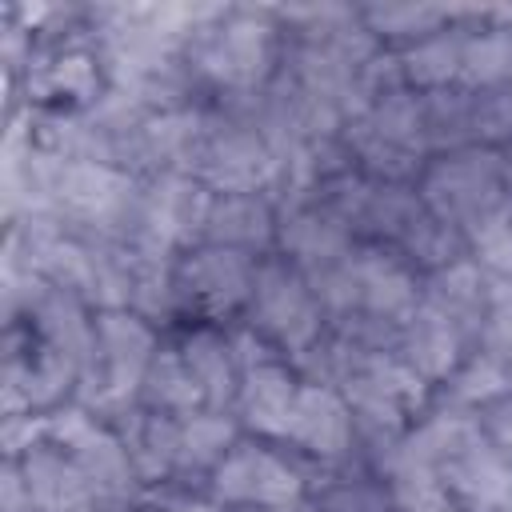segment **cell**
Instances as JSON below:
<instances>
[{
	"instance_id": "ba28073f",
	"label": "cell",
	"mask_w": 512,
	"mask_h": 512,
	"mask_svg": "<svg viewBox=\"0 0 512 512\" xmlns=\"http://www.w3.org/2000/svg\"><path fill=\"white\" fill-rule=\"evenodd\" d=\"M352 436H356V416H352L344 392H336L332 384H320V380L300 384L288 440L320 460H340L352 448Z\"/></svg>"
},
{
	"instance_id": "5b68a950",
	"label": "cell",
	"mask_w": 512,
	"mask_h": 512,
	"mask_svg": "<svg viewBox=\"0 0 512 512\" xmlns=\"http://www.w3.org/2000/svg\"><path fill=\"white\" fill-rule=\"evenodd\" d=\"M212 496L232 508H288L300 496V476L276 452L236 440L212 468Z\"/></svg>"
},
{
	"instance_id": "2e32d148",
	"label": "cell",
	"mask_w": 512,
	"mask_h": 512,
	"mask_svg": "<svg viewBox=\"0 0 512 512\" xmlns=\"http://www.w3.org/2000/svg\"><path fill=\"white\" fill-rule=\"evenodd\" d=\"M460 64H464V36L432 32L408 48L404 80L424 88V92H440V88H448V80L460 76Z\"/></svg>"
},
{
	"instance_id": "7c38bea8",
	"label": "cell",
	"mask_w": 512,
	"mask_h": 512,
	"mask_svg": "<svg viewBox=\"0 0 512 512\" xmlns=\"http://www.w3.org/2000/svg\"><path fill=\"white\" fill-rule=\"evenodd\" d=\"M180 356H184V364H188V372L204 396V408L220 412L224 404L236 400L244 360L236 356V344L228 336H220L212 324H200L180 340Z\"/></svg>"
},
{
	"instance_id": "7402d4cb",
	"label": "cell",
	"mask_w": 512,
	"mask_h": 512,
	"mask_svg": "<svg viewBox=\"0 0 512 512\" xmlns=\"http://www.w3.org/2000/svg\"><path fill=\"white\" fill-rule=\"evenodd\" d=\"M488 332H492V340L504 348V356L512 352V296H500V300H492V308H488Z\"/></svg>"
},
{
	"instance_id": "d6986e66",
	"label": "cell",
	"mask_w": 512,
	"mask_h": 512,
	"mask_svg": "<svg viewBox=\"0 0 512 512\" xmlns=\"http://www.w3.org/2000/svg\"><path fill=\"white\" fill-rule=\"evenodd\" d=\"M472 136L484 140V148H496L500 140L512 136V92L508 88H488L472 96Z\"/></svg>"
},
{
	"instance_id": "3957f363",
	"label": "cell",
	"mask_w": 512,
	"mask_h": 512,
	"mask_svg": "<svg viewBox=\"0 0 512 512\" xmlns=\"http://www.w3.org/2000/svg\"><path fill=\"white\" fill-rule=\"evenodd\" d=\"M96 320V344L84 376L96 368V400L104 404H124L148 376L156 348V336L140 312L128 308H104Z\"/></svg>"
},
{
	"instance_id": "4fadbf2b",
	"label": "cell",
	"mask_w": 512,
	"mask_h": 512,
	"mask_svg": "<svg viewBox=\"0 0 512 512\" xmlns=\"http://www.w3.org/2000/svg\"><path fill=\"white\" fill-rule=\"evenodd\" d=\"M276 216L260 192H220L212 196L208 220H204V244L236 248V252H256L276 236Z\"/></svg>"
},
{
	"instance_id": "5bb4252c",
	"label": "cell",
	"mask_w": 512,
	"mask_h": 512,
	"mask_svg": "<svg viewBox=\"0 0 512 512\" xmlns=\"http://www.w3.org/2000/svg\"><path fill=\"white\" fill-rule=\"evenodd\" d=\"M280 248H284V260H292L296 268H312V272H324L332 264H340L348 256V224L336 220L328 208H300L292 212L280 228Z\"/></svg>"
},
{
	"instance_id": "277c9868",
	"label": "cell",
	"mask_w": 512,
	"mask_h": 512,
	"mask_svg": "<svg viewBox=\"0 0 512 512\" xmlns=\"http://www.w3.org/2000/svg\"><path fill=\"white\" fill-rule=\"evenodd\" d=\"M252 284H256V260L248 252L220 248V244L192 248L172 268V300H180L184 308H196L204 316H224V312L248 304Z\"/></svg>"
},
{
	"instance_id": "52a82bcc",
	"label": "cell",
	"mask_w": 512,
	"mask_h": 512,
	"mask_svg": "<svg viewBox=\"0 0 512 512\" xmlns=\"http://www.w3.org/2000/svg\"><path fill=\"white\" fill-rule=\"evenodd\" d=\"M16 468L24 476V488L36 512H96L100 508L92 480L52 436L24 448L16 456Z\"/></svg>"
},
{
	"instance_id": "ac0fdd59",
	"label": "cell",
	"mask_w": 512,
	"mask_h": 512,
	"mask_svg": "<svg viewBox=\"0 0 512 512\" xmlns=\"http://www.w3.org/2000/svg\"><path fill=\"white\" fill-rule=\"evenodd\" d=\"M232 444H236V428L220 412L200 408V412L180 416V464L184 468L188 464L192 468H216Z\"/></svg>"
},
{
	"instance_id": "e0dca14e",
	"label": "cell",
	"mask_w": 512,
	"mask_h": 512,
	"mask_svg": "<svg viewBox=\"0 0 512 512\" xmlns=\"http://www.w3.org/2000/svg\"><path fill=\"white\" fill-rule=\"evenodd\" d=\"M460 80L488 92L512 84V28H488L476 36H464V64Z\"/></svg>"
},
{
	"instance_id": "8fae6325",
	"label": "cell",
	"mask_w": 512,
	"mask_h": 512,
	"mask_svg": "<svg viewBox=\"0 0 512 512\" xmlns=\"http://www.w3.org/2000/svg\"><path fill=\"white\" fill-rule=\"evenodd\" d=\"M352 276H356V300L364 316L376 320H408L420 304L416 296V280L408 272V264L400 256L388 252H356L352 256Z\"/></svg>"
},
{
	"instance_id": "44dd1931",
	"label": "cell",
	"mask_w": 512,
	"mask_h": 512,
	"mask_svg": "<svg viewBox=\"0 0 512 512\" xmlns=\"http://www.w3.org/2000/svg\"><path fill=\"white\" fill-rule=\"evenodd\" d=\"M472 420H476L484 444L512 464V388H504L500 396L476 404V416Z\"/></svg>"
},
{
	"instance_id": "9a60e30c",
	"label": "cell",
	"mask_w": 512,
	"mask_h": 512,
	"mask_svg": "<svg viewBox=\"0 0 512 512\" xmlns=\"http://www.w3.org/2000/svg\"><path fill=\"white\" fill-rule=\"evenodd\" d=\"M140 396L152 412H168V416H188L204 408V396L180 356V348H160L148 364V376L140 384Z\"/></svg>"
},
{
	"instance_id": "9c48e42d",
	"label": "cell",
	"mask_w": 512,
	"mask_h": 512,
	"mask_svg": "<svg viewBox=\"0 0 512 512\" xmlns=\"http://www.w3.org/2000/svg\"><path fill=\"white\" fill-rule=\"evenodd\" d=\"M400 356L404 364L428 384V380H448L464 364V328L444 316L432 304H416V312L400 328Z\"/></svg>"
},
{
	"instance_id": "8992f818",
	"label": "cell",
	"mask_w": 512,
	"mask_h": 512,
	"mask_svg": "<svg viewBox=\"0 0 512 512\" xmlns=\"http://www.w3.org/2000/svg\"><path fill=\"white\" fill-rule=\"evenodd\" d=\"M272 64V28L264 16L236 12L196 44V68L228 88H252Z\"/></svg>"
},
{
	"instance_id": "ffe728a7",
	"label": "cell",
	"mask_w": 512,
	"mask_h": 512,
	"mask_svg": "<svg viewBox=\"0 0 512 512\" xmlns=\"http://www.w3.org/2000/svg\"><path fill=\"white\" fill-rule=\"evenodd\" d=\"M44 80H48L52 92H64L72 100H88V96H96L100 68H96V56H88V52H64L48 64Z\"/></svg>"
},
{
	"instance_id": "30bf717a",
	"label": "cell",
	"mask_w": 512,
	"mask_h": 512,
	"mask_svg": "<svg viewBox=\"0 0 512 512\" xmlns=\"http://www.w3.org/2000/svg\"><path fill=\"white\" fill-rule=\"evenodd\" d=\"M296 392H300V384L284 364L252 360L244 368L240 392H236V408H240L244 428H252L256 436H268V440H288Z\"/></svg>"
},
{
	"instance_id": "6da1fadb",
	"label": "cell",
	"mask_w": 512,
	"mask_h": 512,
	"mask_svg": "<svg viewBox=\"0 0 512 512\" xmlns=\"http://www.w3.org/2000/svg\"><path fill=\"white\" fill-rule=\"evenodd\" d=\"M508 192H512V160H504L496 148H456L432 160L420 180L424 208L468 236L512 220Z\"/></svg>"
},
{
	"instance_id": "7a4b0ae2",
	"label": "cell",
	"mask_w": 512,
	"mask_h": 512,
	"mask_svg": "<svg viewBox=\"0 0 512 512\" xmlns=\"http://www.w3.org/2000/svg\"><path fill=\"white\" fill-rule=\"evenodd\" d=\"M248 304H252V328H260L268 340L292 352H312V344L320 340V316H324L320 296L292 260L256 264V284Z\"/></svg>"
}]
</instances>
